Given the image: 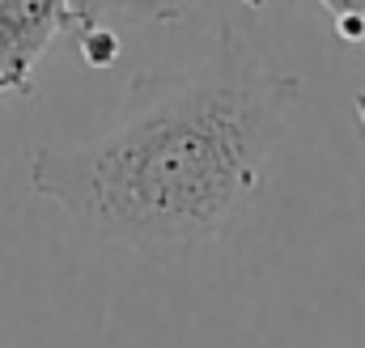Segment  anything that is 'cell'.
<instances>
[{
  "mask_svg": "<svg viewBox=\"0 0 365 348\" xmlns=\"http://www.w3.org/2000/svg\"><path fill=\"white\" fill-rule=\"evenodd\" d=\"M297 93L302 77L221 26L195 68L136 73L110 132L38 149L30 187L102 242L179 260L251 204Z\"/></svg>",
  "mask_w": 365,
  "mask_h": 348,
  "instance_id": "6da1fadb",
  "label": "cell"
},
{
  "mask_svg": "<svg viewBox=\"0 0 365 348\" xmlns=\"http://www.w3.org/2000/svg\"><path fill=\"white\" fill-rule=\"evenodd\" d=\"M81 26L77 0H0V98L34 93V68L56 39Z\"/></svg>",
  "mask_w": 365,
  "mask_h": 348,
  "instance_id": "7a4b0ae2",
  "label": "cell"
},
{
  "mask_svg": "<svg viewBox=\"0 0 365 348\" xmlns=\"http://www.w3.org/2000/svg\"><path fill=\"white\" fill-rule=\"evenodd\" d=\"M81 26H77V47L90 68H110L119 60V39L115 26H162L179 21L182 0H77Z\"/></svg>",
  "mask_w": 365,
  "mask_h": 348,
  "instance_id": "3957f363",
  "label": "cell"
},
{
  "mask_svg": "<svg viewBox=\"0 0 365 348\" xmlns=\"http://www.w3.org/2000/svg\"><path fill=\"white\" fill-rule=\"evenodd\" d=\"M336 26V39L340 43H365V0H319Z\"/></svg>",
  "mask_w": 365,
  "mask_h": 348,
  "instance_id": "277c9868",
  "label": "cell"
},
{
  "mask_svg": "<svg viewBox=\"0 0 365 348\" xmlns=\"http://www.w3.org/2000/svg\"><path fill=\"white\" fill-rule=\"evenodd\" d=\"M357 119H361V132H365V93H357Z\"/></svg>",
  "mask_w": 365,
  "mask_h": 348,
  "instance_id": "5b68a950",
  "label": "cell"
},
{
  "mask_svg": "<svg viewBox=\"0 0 365 348\" xmlns=\"http://www.w3.org/2000/svg\"><path fill=\"white\" fill-rule=\"evenodd\" d=\"M242 4H251V9H259V4H264V0H242Z\"/></svg>",
  "mask_w": 365,
  "mask_h": 348,
  "instance_id": "8992f818",
  "label": "cell"
}]
</instances>
